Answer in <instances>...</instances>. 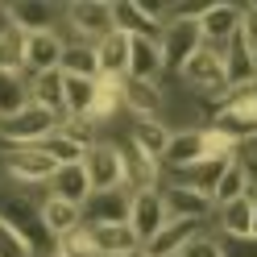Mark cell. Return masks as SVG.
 <instances>
[{
	"mask_svg": "<svg viewBox=\"0 0 257 257\" xmlns=\"http://www.w3.org/2000/svg\"><path fill=\"white\" fill-rule=\"evenodd\" d=\"M224 166H228V158H207V162H195V166H183V170H170V183L179 187H195V191H207L212 195Z\"/></svg>",
	"mask_w": 257,
	"mask_h": 257,
	"instance_id": "25",
	"label": "cell"
},
{
	"mask_svg": "<svg viewBox=\"0 0 257 257\" xmlns=\"http://www.w3.org/2000/svg\"><path fill=\"white\" fill-rule=\"evenodd\" d=\"M62 42L58 29H46V34H29L25 42V75H42V71H58L62 62Z\"/></svg>",
	"mask_w": 257,
	"mask_h": 257,
	"instance_id": "15",
	"label": "cell"
},
{
	"mask_svg": "<svg viewBox=\"0 0 257 257\" xmlns=\"http://www.w3.org/2000/svg\"><path fill=\"white\" fill-rule=\"evenodd\" d=\"M83 170L91 191H116L124 187V166H120V146L116 141H95L83 154Z\"/></svg>",
	"mask_w": 257,
	"mask_h": 257,
	"instance_id": "5",
	"label": "cell"
},
{
	"mask_svg": "<svg viewBox=\"0 0 257 257\" xmlns=\"http://www.w3.org/2000/svg\"><path fill=\"white\" fill-rule=\"evenodd\" d=\"M46 195H54V199H67L75 207H83L91 199V183H87V170L83 162H75V166H58L54 170V179L46 183Z\"/></svg>",
	"mask_w": 257,
	"mask_h": 257,
	"instance_id": "17",
	"label": "cell"
},
{
	"mask_svg": "<svg viewBox=\"0 0 257 257\" xmlns=\"http://www.w3.org/2000/svg\"><path fill=\"white\" fill-rule=\"evenodd\" d=\"M240 38L249 50H257V5H245V13H240Z\"/></svg>",
	"mask_w": 257,
	"mask_h": 257,
	"instance_id": "38",
	"label": "cell"
},
{
	"mask_svg": "<svg viewBox=\"0 0 257 257\" xmlns=\"http://www.w3.org/2000/svg\"><path fill=\"white\" fill-rule=\"evenodd\" d=\"M54 128H58L54 112H46L38 104H25L21 112H13V116H0V141H5V146H34V141L50 137Z\"/></svg>",
	"mask_w": 257,
	"mask_h": 257,
	"instance_id": "4",
	"label": "cell"
},
{
	"mask_svg": "<svg viewBox=\"0 0 257 257\" xmlns=\"http://www.w3.org/2000/svg\"><path fill=\"white\" fill-rule=\"evenodd\" d=\"M162 191V203H166V216L170 220H195V224H207L216 216V203L207 191H195V187H179V183H166L158 187Z\"/></svg>",
	"mask_w": 257,
	"mask_h": 257,
	"instance_id": "7",
	"label": "cell"
},
{
	"mask_svg": "<svg viewBox=\"0 0 257 257\" xmlns=\"http://www.w3.org/2000/svg\"><path fill=\"white\" fill-rule=\"evenodd\" d=\"M240 195H249V174H245V162H240V150H236V154L228 158V166H224L216 191H212V203L224 207V203H232V199H240Z\"/></svg>",
	"mask_w": 257,
	"mask_h": 257,
	"instance_id": "26",
	"label": "cell"
},
{
	"mask_svg": "<svg viewBox=\"0 0 257 257\" xmlns=\"http://www.w3.org/2000/svg\"><path fill=\"white\" fill-rule=\"evenodd\" d=\"M67 25L91 46L116 29L112 25V5H95V0H75V5H67Z\"/></svg>",
	"mask_w": 257,
	"mask_h": 257,
	"instance_id": "10",
	"label": "cell"
},
{
	"mask_svg": "<svg viewBox=\"0 0 257 257\" xmlns=\"http://www.w3.org/2000/svg\"><path fill=\"white\" fill-rule=\"evenodd\" d=\"M220 58H224V75H228V87H232V91H245V87H253V83H257L253 50L245 46V38H240V34H236V38L220 50Z\"/></svg>",
	"mask_w": 257,
	"mask_h": 257,
	"instance_id": "16",
	"label": "cell"
},
{
	"mask_svg": "<svg viewBox=\"0 0 257 257\" xmlns=\"http://www.w3.org/2000/svg\"><path fill=\"white\" fill-rule=\"evenodd\" d=\"M199 232H203V224H195V220H166L162 232H158L150 245H141V249H146L150 257H179V249L191 236H199Z\"/></svg>",
	"mask_w": 257,
	"mask_h": 257,
	"instance_id": "23",
	"label": "cell"
},
{
	"mask_svg": "<svg viewBox=\"0 0 257 257\" xmlns=\"http://www.w3.org/2000/svg\"><path fill=\"white\" fill-rule=\"evenodd\" d=\"M240 150H249V154L257 158V137H249V141H245V146H240Z\"/></svg>",
	"mask_w": 257,
	"mask_h": 257,
	"instance_id": "39",
	"label": "cell"
},
{
	"mask_svg": "<svg viewBox=\"0 0 257 257\" xmlns=\"http://www.w3.org/2000/svg\"><path fill=\"white\" fill-rule=\"evenodd\" d=\"M240 150V141H232L228 133H220L212 124H199V128H174L170 141H166V158L162 162L183 170V166H195L207 162V158H232Z\"/></svg>",
	"mask_w": 257,
	"mask_h": 257,
	"instance_id": "1",
	"label": "cell"
},
{
	"mask_svg": "<svg viewBox=\"0 0 257 257\" xmlns=\"http://www.w3.org/2000/svg\"><path fill=\"white\" fill-rule=\"evenodd\" d=\"M166 203H162V191H137L133 195V207H128V228H133V236L141 240V245H150V240L162 232L166 224Z\"/></svg>",
	"mask_w": 257,
	"mask_h": 257,
	"instance_id": "9",
	"label": "cell"
},
{
	"mask_svg": "<svg viewBox=\"0 0 257 257\" xmlns=\"http://www.w3.org/2000/svg\"><path fill=\"white\" fill-rule=\"evenodd\" d=\"M216 236H220V232H216ZM220 249H224V257H257V236H240V240L220 236Z\"/></svg>",
	"mask_w": 257,
	"mask_h": 257,
	"instance_id": "37",
	"label": "cell"
},
{
	"mask_svg": "<svg viewBox=\"0 0 257 257\" xmlns=\"http://www.w3.org/2000/svg\"><path fill=\"white\" fill-rule=\"evenodd\" d=\"M128 257H150V253H146V249H133V253H128Z\"/></svg>",
	"mask_w": 257,
	"mask_h": 257,
	"instance_id": "41",
	"label": "cell"
},
{
	"mask_svg": "<svg viewBox=\"0 0 257 257\" xmlns=\"http://www.w3.org/2000/svg\"><path fill=\"white\" fill-rule=\"evenodd\" d=\"M5 21L17 25L21 34H46V29H54L58 21V9L54 5H42V0H21V5H5Z\"/></svg>",
	"mask_w": 257,
	"mask_h": 257,
	"instance_id": "20",
	"label": "cell"
},
{
	"mask_svg": "<svg viewBox=\"0 0 257 257\" xmlns=\"http://www.w3.org/2000/svg\"><path fill=\"white\" fill-rule=\"evenodd\" d=\"M0 257H34L29 240L13 228V224H5V220H0Z\"/></svg>",
	"mask_w": 257,
	"mask_h": 257,
	"instance_id": "35",
	"label": "cell"
},
{
	"mask_svg": "<svg viewBox=\"0 0 257 257\" xmlns=\"http://www.w3.org/2000/svg\"><path fill=\"white\" fill-rule=\"evenodd\" d=\"M34 146H38V150H42L46 158H54L58 166H75V162H83V154H87L83 146H75L71 137H62L58 128H54L50 137H42V141H34Z\"/></svg>",
	"mask_w": 257,
	"mask_h": 257,
	"instance_id": "32",
	"label": "cell"
},
{
	"mask_svg": "<svg viewBox=\"0 0 257 257\" xmlns=\"http://www.w3.org/2000/svg\"><path fill=\"white\" fill-rule=\"evenodd\" d=\"M0 174H5L9 183H17V187H42L46 191V183L54 179V170H58V162L54 158H46L38 146H5V154H0Z\"/></svg>",
	"mask_w": 257,
	"mask_h": 257,
	"instance_id": "2",
	"label": "cell"
},
{
	"mask_svg": "<svg viewBox=\"0 0 257 257\" xmlns=\"http://www.w3.org/2000/svg\"><path fill=\"white\" fill-rule=\"evenodd\" d=\"M162 62L166 71H183V62L191 54L203 50V34H199V21H166L162 25Z\"/></svg>",
	"mask_w": 257,
	"mask_h": 257,
	"instance_id": "6",
	"label": "cell"
},
{
	"mask_svg": "<svg viewBox=\"0 0 257 257\" xmlns=\"http://www.w3.org/2000/svg\"><path fill=\"white\" fill-rule=\"evenodd\" d=\"M253 67H257V50H253Z\"/></svg>",
	"mask_w": 257,
	"mask_h": 257,
	"instance_id": "43",
	"label": "cell"
},
{
	"mask_svg": "<svg viewBox=\"0 0 257 257\" xmlns=\"http://www.w3.org/2000/svg\"><path fill=\"white\" fill-rule=\"evenodd\" d=\"M95 91H100V79L67 75V83H62V104H67V116H91Z\"/></svg>",
	"mask_w": 257,
	"mask_h": 257,
	"instance_id": "29",
	"label": "cell"
},
{
	"mask_svg": "<svg viewBox=\"0 0 257 257\" xmlns=\"http://www.w3.org/2000/svg\"><path fill=\"white\" fill-rule=\"evenodd\" d=\"M253 236H257V191H253Z\"/></svg>",
	"mask_w": 257,
	"mask_h": 257,
	"instance_id": "40",
	"label": "cell"
},
{
	"mask_svg": "<svg viewBox=\"0 0 257 257\" xmlns=\"http://www.w3.org/2000/svg\"><path fill=\"white\" fill-rule=\"evenodd\" d=\"M240 5H207L203 17H199V34H203V46L212 50H224L236 34H240Z\"/></svg>",
	"mask_w": 257,
	"mask_h": 257,
	"instance_id": "11",
	"label": "cell"
},
{
	"mask_svg": "<svg viewBox=\"0 0 257 257\" xmlns=\"http://www.w3.org/2000/svg\"><path fill=\"white\" fill-rule=\"evenodd\" d=\"M58 133H62V137H71L75 146L91 150L95 141H100V124H95L91 116H62V120H58Z\"/></svg>",
	"mask_w": 257,
	"mask_h": 257,
	"instance_id": "34",
	"label": "cell"
},
{
	"mask_svg": "<svg viewBox=\"0 0 257 257\" xmlns=\"http://www.w3.org/2000/svg\"><path fill=\"white\" fill-rule=\"evenodd\" d=\"M162 71H166V62H162V46H158V42H141V38H133L128 75H133V79H158Z\"/></svg>",
	"mask_w": 257,
	"mask_h": 257,
	"instance_id": "30",
	"label": "cell"
},
{
	"mask_svg": "<svg viewBox=\"0 0 257 257\" xmlns=\"http://www.w3.org/2000/svg\"><path fill=\"white\" fill-rule=\"evenodd\" d=\"M128 207H133V195L124 187L91 191V199L83 203V224H128Z\"/></svg>",
	"mask_w": 257,
	"mask_h": 257,
	"instance_id": "12",
	"label": "cell"
},
{
	"mask_svg": "<svg viewBox=\"0 0 257 257\" xmlns=\"http://www.w3.org/2000/svg\"><path fill=\"white\" fill-rule=\"evenodd\" d=\"M58 71H62V75H79V79H100V58H95V46H91V42H71V46H62Z\"/></svg>",
	"mask_w": 257,
	"mask_h": 257,
	"instance_id": "28",
	"label": "cell"
},
{
	"mask_svg": "<svg viewBox=\"0 0 257 257\" xmlns=\"http://www.w3.org/2000/svg\"><path fill=\"white\" fill-rule=\"evenodd\" d=\"M179 257H224L220 236H216V232H199V236H191L187 245L179 249Z\"/></svg>",
	"mask_w": 257,
	"mask_h": 257,
	"instance_id": "36",
	"label": "cell"
},
{
	"mask_svg": "<svg viewBox=\"0 0 257 257\" xmlns=\"http://www.w3.org/2000/svg\"><path fill=\"white\" fill-rule=\"evenodd\" d=\"M42 257H62V253H58V249H54V253H42Z\"/></svg>",
	"mask_w": 257,
	"mask_h": 257,
	"instance_id": "42",
	"label": "cell"
},
{
	"mask_svg": "<svg viewBox=\"0 0 257 257\" xmlns=\"http://www.w3.org/2000/svg\"><path fill=\"white\" fill-rule=\"evenodd\" d=\"M25 42L29 34H21L17 25H0V75H25Z\"/></svg>",
	"mask_w": 257,
	"mask_h": 257,
	"instance_id": "27",
	"label": "cell"
},
{
	"mask_svg": "<svg viewBox=\"0 0 257 257\" xmlns=\"http://www.w3.org/2000/svg\"><path fill=\"white\" fill-rule=\"evenodd\" d=\"M166 141H170V128L162 120H133V128H128V146H133L141 158H150L154 166H162Z\"/></svg>",
	"mask_w": 257,
	"mask_h": 257,
	"instance_id": "21",
	"label": "cell"
},
{
	"mask_svg": "<svg viewBox=\"0 0 257 257\" xmlns=\"http://www.w3.org/2000/svg\"><path fill=\"white\" fill-rule=\"evenodd\" d=\"M116 112H124L120 79H100V91H95V104H91V120H95V124H108Z\"/></svg>",
	"mask_w": 257,
	"mask_h": 257,
	"instance_id": "31",
	"label": "cell"
},
{
	"mask_svg": "<svg viewBox=\"0 0 257 257\" xmlns=\"http://www.w3.org/2000/svg\"><path fill=\"white\" fill-rule=\"evenodd\" d=\"M29 104V79L25 75H0V116H13Z\"/></svg>",
	"mask_w": 257,
	"mask_h": 257,
	"instance_id": "33",
	"label": "cell"
},
{
	"mask_svg": "<svg viewBox=\"0 0 257 257\" xmlns=\"http://www.w3.org/2000/svg\"><path fill=\"white\" fill-rule=\"evenodd\" d=\"M87 232L100 257H128L133 249H141V240L133 236L128 224H87Z\"/></svg>",
	"mask_w": 257,
	"mask_h": 257,
	"instance_id": "19",
	"label": "cell"
},
{
	"mask_svg": "<svg viewBox=\"0 0 257 257\" xmlns=\"http://www.w3.org/2000/svg\"><path fill=\"white\" fill-rule=\"evenodd\" d=\"M120 100H124V112H133V120H158L166 108V91L158 79H133L124 75L120 79Z\"/></svg>",
	"mask_w": 257,
	"mask_h": 257,
	"instance_id": "8",
	"label": "cell"
},
{
	"mask_svg": "<svg viewBox=\"0 0 257 257\" xmlns=\"http://www.w3.org/2000/svg\"><path fill=\"white\" fill-rule=\"evenodd\" d=\"M183 79H187V83L195 87L199 95H207V100H212V112L232 95L228 75H224V58H220V50H212V46H203L199 54H191V58L183 62Z\"/></svg>",
	"mask_w": 257,
	"mask_h": 257,
	"instance_id": "3",
	"label": "cell"
},
{
	"mask_svg": "<svg viewBox=\"0 0 257 257\" xmlns=\"http://www.w3.org/2000/svg\"><path fill=\"white\" fill-rule=\"evenodd\" d=\"M216 224H220V236H232V240L253 236V191L232 199V203H224V207H216Z\"/></svg>",
	"mask_w": 257,
	"mask_h": 257,
	"instance_id": "24",
	"label": "cell"
},
{
	"mask_svg": "<svg viewBox=\"0 0 257 257\" xmlns=\"http://www.w3.org/2000/svg\"><path fill=\"white\" fill-rule=\"evenodd\" d=\"M112 25H116V34H124V38L162 42V25L154 17H146L137 0H112Z\"/></svg>",
	"mask_w": 257,
	"mask_h": 257,
	"instance_id": "14",
	"label": "cell"
},
{
	"mask_svg": "<svg viewBox=\"0 0 257 257\" xmlns=\"http://www.w3.org/2000/svg\"><path fill=\"white\" fill-rule=\"evenodd\" d=\"M25 79H29V104L54 112L58 120L67 116V104H62V83H67V75L62 71H42V75H25Z\"/></svg>",
	"mask_w": 257,
	"mask_h": 257,
	"instance_id": "22",
	"label": "cell"
},
{
	"mask_svg": "<svg viewBox=\"0 0 257 257\" xmlns=\"http://www.w3.org/2000/svg\"><path fill=\"white\" fill-rule=\"evenodd\" d=\"M38 216H42V228H46V236H50L54 245H58L67 232L83 228V207H75V203H67V199H54V195H42Z\"/></svg>",
	"mask_w": 257,
	"mask_h": 257,
	"instance_id": "13",
	"label": "cell"
},
{
	"mask_svg": "<svg viewBox=\"0 0 257 257\" xmlns=\"http://www.w3.org/2000/svg\"><path fill=\"white\" fill-rule=\"evenodd\" d=\"M128 54H133V38L112 29L108 38L95 42V58H100V79H124L128 75Z\"/></svg>",
	"mask_w": 257,
	"mask_h": 257,
	"instance_id": "18",
	"label": "cell"
}]
</instances>
